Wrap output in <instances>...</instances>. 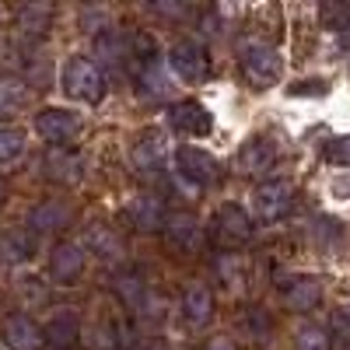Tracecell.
Returning <instances> with one entry per match:
<instances>
[{
    "label": "cell",
    "instance_id": "1",
    "mask_svg": "<svg viewBox=\"0 0 350 350\" xmlns=\"http://www.w3.org/2000/svg\"><path fill=\"white\" fill-rule=\"evenodd\" d=\"M239 70H242L249 88H256V92H270V88H277L280 77H284V56H280V49L273 42L245 39L239 46Z\"/></svg>",
    "mask_w": 350,
    "mask_h": 350
},
{
    "label": "cell",
    "instance_id": "2",
    "mask_svg": "<svg viewBox=\"0 0 350 350\" xmlns=\"http://www.w3.org/2000/svg\"><path fill=\"white\" fill-rule=\"evenodd\" d=\"M60 88H64V95L74 98V102L98 105L105 98L109 84H105V74H102L98 60H92V56H84V53H74L60 67Z\"/></svg>",
    "mask_w": 350,
    "mask_h": 350
},
{
    "label": "cell",
    "instance_id": "3",
    "mask_svg": "<svg viewBox=\"0 0 350 350\" xmlns=\"http://www.w3.org/2000/svg\"><path fill=\"white\" fill-rule=\"evenodd\" d=\"M252 235H256V224H252V217L239 207V203H221V207L214 211V217H211V242L224 256L245 249L252 242Z\"/></svg>",
    "mask_w": 350,
    "mask_h": 350
},
{
    "label": "cell",
    "instance_id": "4",
    "mask_svg": "<svg viewBox=\"0 0 350 350\" xmlns=\"http://www.w3.org/2000/svg\"><path fill=\"white\" fill-rule=\"evenodd\" d=\"M295 186L287 179H267L252 189V224H280L295 211Z\"/></svg>",
    "mask_w": 350,
    "mask_h": 350
},
{
    "label": "cell",
    "instance_id": "5",
    "mask_svg": "<svg viewBox=\"0 0 350 350\" xmlns=\"http://www.w3.org/2000/svg\"><path fill=\"white\" fill-rule=\"evenodd\" d=\"M175 175L200 193V189H211L221 183V161L211 151L183 144V148H175Z\"/></svg>",
    "mask_w": 350,
    "mask_h": 350
},
{
    "label": "cell",
    "instance_id": "6",
    "mask_svg": "<svg viewBox=\"0 0 350 350\" xmlns=\"http://www.w3.org/2000/svg\"><path fill=\"white\" fill-rule=\"evenodd\" d=\"M168 67L175 70L183 84H207L214 67H211V53L200 39H179L168 46Z\"/></svg>",
    "mask_w": 350,
    "mask_h": 350
},
{
    "label": "cell",
    "instance_id": "7",
    "mask_svg": "<svg viewBox=\"0 0 350 350\" xmlns=\"http://www.w3.org/2000/svg\"><path fill=\"white\" fill-rule=\"evenodd\" d=\"M36 133L49 144V148H74V140L84 133V120L74 109H42L36 116Z\"/></svg>",
    "mask_w": 350,
    "mask_h": 350
},
{
    "label": "cell",
    "instance_id": "8",
    "mask_svg": "<svg viewBox=\"0 0 350 350\" xmlns=\"http://www.w3.org/2000/svg\"><path fill=\"white\" fill-rule=\"evenodd\" d=\"M165 214H168L165 200H161L158 193H148V189L126 196L123 207H120L123 224H130L133 231H140V235H151V231H158V228L165 224Z\"/></svg>",
    "mask_w": 350,
    "mask_h": 350
},
{
    "label": "cell",
    "instance_id": "9",
    "mask_svg": "<svg viewBox=\"0 0 350 350\" xmlns=\"http://www.w3.org/2000/svg\"><path fill=\"white\" fill-rule=\"evenodd\" d=\"M161 235H165V245L175 256H196L203 249V228H200L193 211H172V214H165Z\"/></svg>",
    "mask_w": 350,
    "mask_h": 350
},
{
    "label": "cell",
    "instance_id": "10",
    "mask_svg": "<svg viewBox=\"0 0 350 350\" xmlns=\"http://www.w3.org/2000/svg\"><path fill=\"white\" fill-rule=\"evenodd\" d=\"M165 120L175 133H186V137H211L214 133V116L211 109L196 102V98H183V102H172L168 112H165Z\"/></svg>",
    "mask_w": 350,
    "mask_h": 350
},
{
    "label": "cell",
    "instance_id": "11",
    "mask_svg": "<svg viewBox=\"0 0 350 350\" xmlns=\"http://www.w3.org/2000/svg\"><path fill=\"white\" fill-rule=\"evenodd\" d=\"M88 270V252L81 242H56L49 252V277L56 287H77Z\"/></svg>",
    "mask_w": 350,
    "mask_h": 350
},
{
    "label": "cell",
    "instance_id": "12",
    "mask_svg": "<svg viewBox=\"0 0 350 350\" xmlns=\"http://www.w3.org/2000/svg\"><path fill=\"white\" fill-rule=\"evenodd\" d=\"M0 340L8 350H46V333L28 312H8L0 323Z\"/></svg>",
    "mask_w": 350,
    "mask_h": 350
},
{
    "label": "cell",
    "instance_id": "13",
    "mask_svg": "<svg viewBox=\"0 0 350 350\" xmlns=\"http://www.w3.org/2000/svg\"><path fill=\"white\" fill-rule=\"evenodd\" d=\"M46 347L53 343L56 350H74L81 343V333H84V323H81V312L70 308V305H60V308H53L49 319H46Z\"/></svg>",
    "mask_w": 350,
    "mask_h": 350
},
{
    "label": "cell",
    "instance_id": "14",
    "mask_svg": "<svg viewBox=\"0 0 350 350\" xmlns=\"http://www.w3.org/2000/svg\"><path fill=\"white\" fill-rule=\"evenodd\" d=\"M42 175L56 186H77L84 179V154L77 148H49L42 158Z\"/></svg>",
    "mask_w": 350,
    "mask_h": 350
},
{
    "label": "cell",
    "instance_id": "15",
    "mask_svg": "<svg viewBox=\"0 0 350 350\" xmlns=\"http://www.w3.org/2000/svg\"><path fill=\"white\" fill-rule=\"evenodd\" d=\"M165 158H168V144H165V133L158 126H148V130H140L137 140H133V148H130V161L137 172H161L165 168Z\"/></svg>",
    "mask_w": 350,
    "mask_h": 350
},
{
    "label": "cell",
    "instance_id": "16",
    "mask_svg": "<svg viewBox=\"0 0 350 350\" xmlns=\"http://www.w3.org/2000/svg\"><path fill=\"white\" fill-rule=\"evenodd\" d=\"M280 305L287 312H315L323 305V280L319 277H308V273H298L280 284Z\"/></svg>",
    "mask_w": 350,
    "mask_h": 350
},
{
    "label": "cell",
    "instance_id": "17",
    "mask_svg": "<svg viewBox=\"0 0 350 350\" xmlns=\"http://www.w3.org/2000/svg\"><path fill=\"white\" fill-rule=\"evenodd\" d=\"M74 221V211H70V203L60 200V196H49L42 203H36L32 211H28L25 217V228L32 231V235H46V231H64L67 224Z\"/></svg>",
    "mask_w": 350,
    "mask_h": 350
},
{
    "label": "cell",
    "instance_id": "18",
    "mask_svg": "<svg viewBox=\"0 0 350 350\" xmlns=\"http://www.w3.org/2000/svg\"><path fill=\"white\" fill-rule=\"evenodd\" d=\"M277 148H273V140L267 137H249L242 148L235 151V168L242 175H270L277 168Z\"/></svg>",
    "mask_w": 350,
    "mask_h": 350
},
{
    "label": "cell",
    "instance_id": "19",
    "mask_svg": "<svg viewBox=\"0 0 350 350\" xmlns=\"http://www.w3.org/2000/svg\"><path fill=\"white\" fill-rule=\"evenodd\" d=\"M273 329H277V323H273V315L262 305H245L235 315V333L245 336L252 347H267L273 340Z\"/></svg>",
    "mask_w": 350,
    "mask_h": 350
},
{
    "label": "cell",
    "instance_id": "20",
    "mask_svg": "<svg viewBox=\"0 0 350 350\" xmlns=\"http://www.w3.org/2000/svg\"><path fill=\"white\" fill-rule=\"evenodd\" d=\"M81 249H84V252H95V256H98V259H105V262L123 259V252H126L123 235H120V231H116L112 224H105V221H95L92 228L84 231Z\"/></svg>",
    "mask_w": 350,
    "mask_h": 350
},
{
    "label": "cell",
    "instance_id": "21",
    "mask_svg": "<svg viewBox=\"0 0 350 350\" xmlns=\"http://www.w3.org/2000/svg\"><path fill=\"white\" fill-rule=\"evenodd\" d=\"M179 308H183V319L189 326H207L211 319H214V295H211V287L207 284H186L183 287V298H179Z\"/></svg>",
    "mask_w": 350,
    "mask_h": 350
},
{
    "label": "cell",
    "instance_id": "22",
    "mask_svg": "<svg viewBox=\"0 0 350 350\" xmlns=\"http://www.w3.org/2000/svg\"><path fill=\"white\" fill-rule=\"evenodd\" d=\"M95 56H102V64L112 70H126L130 67V32L120 28H105L95 36Z\"/></svg>",
    "mask_w": 350,
    "mask_h": 350
},
{
    "label": "cell",
    "instance_id": "23",
    "mask_svg": "<svg viewBox=\"0 0 350 350\" xmlns=\"http://www.w3.org/2000/svg\"><path fill=\"white\" fill-rule=\"evenodd\" d=\"M49 25H53V8H46V4H28V8H18V14H14L18 36L28 42L42 39L49 32Z\"/></svg>",
    "mask_w": 350,
    "mask_h": 350
},
{
    "label": "cell",
    "instance_id": "24",
    "mask_svg": "<svg viewBox=\"0 0 350 350\" xmlns=\"http://www.w3.org/2000/svg\"><path fill=\"white\" fill-rule=\"evenodd\" d=\"M112 291H116V298H120V305L130 308V312H140L144 301H148V287H144V277L137 270L116 273L112 277Z\"/></svg>",
    "mask_w": 350,
    "mask_h": 350
},
{
    "label": "cell",
    "instance_id": "25",
    "mask_svg": "<svg viewBox=\"0 0 350 350\" xmlns=\"http://www.w3.org/2000/svg\"><path fill=\"white\" fill-rule=\"evenodd\" d=\"M36 252H39V239L28 228H14L0 239V256L11 259V262H32Z\"/></svg>",
    "mask_w": 350,
    "mask_h": 350
},
{
    "label": "cell",
    "instance_id": "26",
    "mask_svg": "<svg viewBox=\"0 0 350 350\" xmlns=\"http://www.w3.org/2000/svg\"><path fill=\"white\" fill-rule=\"evenodd\" d=\"M28 102H32V88H28L21 77H14V74L0 77V116H14Z\"/></svg>",
    "mask_w": 350,
    "mask_h": 350
},
{
    "label": "cell",
    "instance_id": "27",
    "mask_svg": "<svg viewBox=\"0 0 350 350\" xmlns=\"http://www.w3.org/2000/svg\"><path fill=\"white\" fill-rule=\"evenodd\" d=\"M120 343H123L120 323H116L109 312L98 315V323L92 326V336H88V347H92V350H120Z\"/></svg>",
    "mask_w": 350,
    "mask_h": 350
},
{
    "label": "cell",
    "instance_id": "28",
    "mask_svg": "<svg viewBox=\"0 0 350 350\" xmlns=\"http://www.w3.org/2000/svg\"><path fill=\"white\" fill-rule=\"evenodd\" d=\"M308 239H312V245H315V249L333 252V249L340 245V239H343V224H340V221H333V217H315V221H312V228H308Z\"/></svg>",
    "mask_w": 350,
    "mask_h": 350
},
{
    "label": "cell",
    "instance_id": "29",
    "mask_svg": "<svg viewBox=\"0 0 350 350\" xmlns=\"http://www.w3.org/2000/svg\"><path fill=\"white\" fill-rule=\"evenodd\" d=\"M25 144H28L25 130H18V126H0V168L14 165V161L25 154Z\"/></svg>",
    "mask_w": 350,
    "mask_h": 350
},
{
    "label": "cell",
    "instance_id": "30",
    "mask_svg": "<svg viewBox=\"0 0 350 350\" xmlns=\"http://www.w3.org/2000/svg\"><path fill=\"white\" fill-rule=\"evenodd\" d=\"M319 18H323V28L329 32H340V36H350V4H323L319 8Z\"/></svg>",
    "mask_w": 350,
    "mask_h": 350
},
{
    "label": "cell",
    "instance_id": "31",
    "mask_svg": "<svg viewBox=\"0 0 350 350\" xmlns=\"http://www.w3.org/2000/svg\"><path fill=\"white\" fill-rule=\"evenodd\" d=\"M295 350H333V347H329V336H326L323 326L305 323V326H298V333H295Z\"/></svg>",
    "mask_w": 350,
    "mask_h": 350
},
{
    "label": "cell",
    "instance_id": "32",
    "mask_svg": "<svg viewBox=\"0 0 350 350\" xmlns=\"http://www.w3.org/2000/svg\"><path fill=\"white\" fill-rule=\"evenodd\" d=\"M326 158H329L333 165H343V168H350V133H343V137H333V140H329Z\"/></svg>",
    "mask_w": 350,
    "mask_h": 350
},
{
    "label": "cell",
    "instance_id": "33",
    "mask_svg": "<svg viewBox=\"0 0 350 350\" xmlns=\"http://www.w3.org/2000/svg\"><path fill=\"white\" fill-rule=\"evenodd\" d=\"M329 92V84L323 77H312V81H298V84H291L287 88V95H326Z\"/></svg>",
    "mask_w": 350,
    "mask_h": 350
},
{
    "label": "cell",
    "instance_id": "34",
    "mask_svg": "<svg viewBox=\"0 0 350 350\" xmlns=\"http://www.w3.org/2000/svg\"><path fill=\"white\" fill-rule=\"evenodd\" d=\"M200 350H239V347H235V340H231V336H207Z\"/></svg>",
    "mask_w": 350,
    "mask_h": 350
},
{
    "label": "cell",
    "instance_id": "35",
    "mask_svg": "<svg viewBox=\"0 0 350 350\" xmlns=\"http://www.w3.org/2000/svg\"><path fill=\"white\" fill-rule=\"evenodd\" d=\"M151 11H154V14H161V18H183V14H189V8H186V4H154Z\"/></svg>",
    "mask_w": 350,
    "mask_h": 350
},
{
    "label": "cell",
    "instance_id": "36",
    "mask_svg": "<svg viewBox=\"0 0 350 350\" xmlns=\"http://www.w3.org/2000/svg\"><path fill=\"white\" fill-rule=\"evenodd\" d=\"M333 193H336L340 200H350V183H333Z\"/></svg>",
    "mask_w": 350,
    "mask_h": 350
},
{
    "label": "cell",
    "instance_id": "37",
    "mask_svg": "<svg viewBox=\"0 0 350 350\" xmlns=\"http://www.w3.org/2000/svg\"><path fill=\"white\" fill-rule=\"evenodd\" d=\"M4 200H8V186L0 183V207H4Z\"/></svg>",
    "mask_w": 350,
    "mask_h": 350
},
{
    "label": "cell",
    "instance_id": "38",
    "mask_svg": "<svg viewBox=\"0 0 350 350\" xmlns=\"http://www.w3.org/2000/svg\"><path fill=\"white\" fill-rule=\"evenodd\" d=\"M336 350H350V340H340V343H336Z\"/></svg>",
    "mask_w": 350,
    "mask_h": 350
},
{
    "label": "cell",
    "instance_id": "39",
    "mask_svg": "<svg viewBox=\"0 0 350 350\" xmlns=\"http://www.w3.org/2000/svg\"><path fill=\"white\" fill-rule=\"evenodd\" d=\"M130 350H151V343H137V347H130Z\"/></svg>",
    "mask_w": 350,
    "mask_h": 350
}]
</instances>
